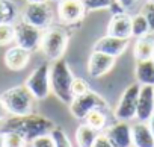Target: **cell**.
I'll return each instance as SVG.
<instances>
[{"label":"cell","mask_w":154,"mask_h":147,"mask_svg":"<svg viewBox=\"0 0 154 147\" xmlns=\"http://www.w3.org/2000/svg\"><path fill=\"white\" fill-rule=\"evenodd\" d=\"M54 129V123L39 114H26V115H11L0 123V132H15L21 135L27 142H32L38 136L48 135Z\"/></svg>","instance_id":"obj_1"},{"label":"cell","mask_w":154,"mask_h":147,"mask_svg":"<svg viewBox=\"0 0 154 147\" xmlns=\"http://www.w3.org/2000/svg\"><path fill=\"white\" fill-rule=\"evenodd\" d=\"M72 81L74 75L65 59H56L50 64V90L65 105L72 100Z\"/></svg>","instance_id":"obj_2"},{"label":"cell","mask_w":154,"mask_h":147,"mask_svg":"<svg viewBox=\"0 0 154 147\" xmlns=\"http://www.w3.org/2000/svg\"><path fill=\"white\" fill-rule=\"evenodd\" d=\"M0 99L9 115H26L33 112L35 97L26 85H17L3 91Z\"/></svg>","instance_id":"obj_3"},{"label":"cell","mask_w":154,"mask_h":147,"mask_svg":"<svg viewBox=\"0 0 154 147\" xmlns=\"http://www.w3.org/2000/svg\"><path fill=\"white\" fill-rule=\"evenodd\" d=\"M69 106V112L74 118L77 120H85V117L92 111V109H104L107 111L109 109V105L107 102L97 93L94 91H88L82 96H75L72 97L71 103L68 105Z\"/></svg>","instance_id":"obj_4"},{"label":"cell","mask_w":154,"mask_h":147,"mask_svg":"<svg viewBox=\"0 0 154 147\" xmlns=\"http://www.w3.org/2000/svg\"><path fill=\"white\" fill-rule=\"evenodd\" d=\"M66 44H68L66 32L60 27H51L42 34L39 47L44 52L45 58H48L50 61H56L60 59L62 55L65 53Z\"/></svg>","instance_id":"obj_5"},{"label":"cell","mask_w":154,"mask_h":147,"mask_svg":"<svg viewBox=\"0 0 154 147\" xmlns=\"http://www.w3.org/2000/svg\"><path fill=\"white\" fill-rule=\"evenodd\" d=\"M24 85L32 93L35 100L47 99L48 94L51 93V90H50V64L42 62L41 65H38L29 75Z\"/></svg>","instance_id":"obj_6"},{"label":"cell","mask_w":154,"mask_h":147,"mask_svg":"<svg viewBox=\"0 0 154 147\" xmlns=\"http://www.w3.org/2000/svg\"><path fill=\"white\" fill-rule=\"evenodd\" d=\"M139 90L140 85L131 84L128 85L124 93L121 94L118 105L115 108V118L119 121H130L133 118H136V108H137V97H139Z\"/></svg>","instance_id":"obj_7"},{"label":"cell","mask_w":154,"mask_h":147,"mask_svg":"<svg viewBox=\"0 0 154 147\" xmlns=\"http://www.w3.org/2000/svg\"><path fill=\"white\" fill-rule=\"evenodd\" d=\"M14 41L17 43V46L32 52L35 49L39 47L41 44V38H42V30L29 24L27 21L17 20L14 24Z\"/></svg>","instance_id":"obj_8"},{"label":"cell","mask_w":154,"mask_h":147,"mask_svg":"<svg viewBox=\"0 0 154 147\" xmlns=\"http://www.w3.org/2000/svg\"><path fill=\"white\" fill-rule=\"evenodd\" d=\"M21 18L27 21L29 24L44 30L48 29V26L53 21V9L47 2L44 3H27L23 9Z\"/></svg>","instance_id":"obj_9"},{"label":"cell","mask_w":154,"mask_h":147,"mask_svg":"<svg viewBox=\"0 0 154 147\" xmlns=\"http://www.w3.org/2000/svg\"><path fill=\"white\" fill-rule=\"evenodd\" d=\"M57 3V15L63 24H74L83 18L85 8L80 0H60Z\"/></svg>","instance_id":"obj_10"},{"label":"cell","mask_w":154,"mask_h":147,"mask_svg":"<svg viewBox=\"0 0 154 147\" xmlns=\"http://www.w3.org/2000/svg\"><path fill=\"white\" fill-rule=\"evenodd\" d=\"M128 44H130V38H116L112 35H104L94 44V50L116 59L119 55H122L127 50Z\"/></svg>","instance_id":"obj_11"},{"label":"cell","mask_w":154,"mask_h":147,"mask_svg":"<svg viewBox=\"0 0 154 147\" xmlns=\"http://www.w3.org/2000/svg\"><path fill=\"white\" fill-rule=\"evenodd\" d=\"M115 65V58L109 56V55H104L101 52H95L92 50L89 59H88V75L91 78H103L104 75H107V73L113 68Z\"/></svg>","instance_id":"obj_12"},{"label":"cell","mask_w":154,"mask_h":147,"mask_svg":"<svg viewBox=\"0 0 154 147\" xmlns=\"http://www.w3.org/2000/svg\"><path fill=\"white\" fill-rule=\"evenodd\" d=\"M154 114V87L151 85H140L139 97H137V108H136V118L137 121H148Z\"/></svg>","instance_id":"obj_13"},{"label":"cell","mask_w":154,"mask_h":147,"mask_svg":"<svg viewBox=\"0 0 154 147\" xmlns=\"http://www.w3.org/2000/svg\"><path fill=\"white\" fill-rule=\"evenodd\" d=\"M107 139L113 147H131V126L127 121H116L106 129Z\"/></svg>","instance_id":"obj_14"},{"label":"cell","mask_w":154,"mask_h":147,"mask_svg":"<svg viewBox=\"0 0 154 147\" xmlns=\"http://www.w3.org/2000/svg\"><path fill=\"white\" fill-rule=\"evenodd\" d=\"M107 35L116 38H131V17L125 12L112 15L107 24Z\"/></svg>","instance_id":"obj_15"},{"label":"cell","mask_w":154,"mask_h":147,"mask_svg":"<svg viewBox=\"0 0 154 147\" xmlns=\"http://www.w3.org/2000/svg\"><path fill=\"white\" fill-rule=\"evenodd\" d=\"M29 61H30V52L17 44L9 47L5 52V64L12 71H20V70L26 68Z\"/></svg>","instance_id":"obj_16"},{"label":"cell","mask_w":154,"mask_h":147,"mask_svg":"<svg viewBox=\"0 0 154 147\" xmlns=\"http://www.w3.org/2000/svg\"><path fill=\"white\" fill-rule=\"evenodd\" d=\"M131 145L133 147H154V135L145 121H137L131 126Z\"/></svg>","instance_id":"obj_17"},{"label":"cell","mask_w":154,"mask_h":147,"mask_svg":"<svg viewBox=\"0 0 154 147\" xmlns=\"http://www.w3.org/2000/svg\"><path fill=\"white\" fill-rule=\"evenodd\" d=\"M134 76L139 85H151L154 87V61H136L134 67Z\"/></svg>","instance_id":"obj_18"},{"label":"cell","mask_w":154,"mask_h":147,"mask_svg":"<svg viewBox=\"0 0 154 147\" xmlns=\"http://www.w3.org/2000/svg\"><path fill=\"white\" fill-rule=\"evenodd\" d=\"M133 55L136 61H145L154 58V38L151 37H142L137 38L133 47Z\"/></svg>","instance_id":"obj_19"},{"label":"cell","mask_w":154,"mask_h":147,"mask_svg":"<svg viewBox=\"0 0 154 147\" xmlns=\"http://www.w3.org/2000/svg\"><path fill=\"white\" fill-rule=\"evenodd\" d=\"M98 133H100L98 130H95L91 126H88L86 123H83L75 130V144L79 147H92Z\"/></svg>","instance_id":"obj_20"},{"label":"cell","mask_w":154,"mask_h":147,"mask_svg":"<svg viewBox=\"0 0 154 147\" xmlns=\"http://www.w3.org/2000/svg\"><path fill=\"white\" fill-rule=\"evenodd\" d=\"M20 17V11L12 0H0V24L9 23L14 24Z\"/></svg>","instance_id":"obj_21"},{"label":"cell","mask_w":154,"mask_h":147,"mask_svg":"<svg viewBox=\"0 0 154 147\" xmlns=\"http://www.w3.org/2000/svg\"><path fill=\"white\" fill-rule=\"evenodd\" d=\"M85 123L88 126H91L95 130H103L107 124V114L104 109H92L86 117H85Z\"/></svg>","instance_id":"obj_22"},{"label":"cell","mask_w":154,"mask_h":147,"mask_svg":"<svg viewBox=\"0 0 154 147\" xmlns=\"http://www.w3.org/2000/svg\"><path fill=\"white\" fill-rule=\"evenodd\" d=\"M149 34V26L143 14H136L131 17V37L134 38H142Z\"/></svg>","instance_id":"obj_23"},{"label":"cell","mask_w":154,"mask_h":147,"mask_svg":"<svg viewBox=\"0 0 154 147\" xmlns=\"http://www.w3.org/2000/svg\"><path fill=\"white\" fill-rule=\"evenodd\" d=\"M50 136H51V139H53L54 147H72V144H71L68 135H66L65 130L60 129V127H56V126H54V129L50 132Z\"/></svg>","instance_id":"obj_24"},{"label":"cell","mask_w":154,"mask_h":147,"mask_svg":"<svg viewBox=\"0 0 154 147\" xmlns=\"http://www.w3.org/2000/svg\"><path fill=\"white\" fill-rule=\"evenodd\" d=\"M85 11H98V9H106L110 8V5L116 0H80Z\"/></svg>","instance_id":"obj_25"},{"label":"cell","mask_w":154,"mask_h":147,"mask_svg":"<svg viewBox=\"0 0 154 147\" xmlns=\"http://www.w3.org/2000/svg\"><path fill=\"white\" fill-rule=\"evenodd\" d=\"M14 41V26L9 23L0 24V46H8Z\"/></svg>","instance_id":"obj_26"},{"label":"cell","mask_w":154,"mask_h":147,"mask_svg":"<svg viewBox=\"0 0 154 147\" xmlns=\"http://www.w3.org/2000/svg\"><path fill=\"white\" fill-rule=\"evenodd\" d=\"M3 135H5V147H26L27 144V141L15 132H6Z\"/></svg>","instance_id":"obj_27"},{"label":"cell","mask_w":154,"mask_h":147,"mask_svg":"<svg viewBox=\"0 0 154 147\" xmlns=\"http://www.w3.org/2000/svg\"><path fill=\"white\" fill-rule=\"evenodd\" d=\"M140 14H143V17L146 18L148 26H149V32H154V0H149V2H146L143 5Z\"/></svg>","instance_id":"obj_28"},{"label":"cell","mask_w":154,"mask_h":147,"mask_svg":"<svg viewBox=\"0 0 154 147\" xmlns=\"http://www.w3.org/2000/svg\"><path fill=\"white\" fill-rule=\"evenodd\" d=\"M72 96L75 97V96H82V94H85V93H88L91 88H89V84L85 81V79H82V78H74V81H72Z\"/></svg>","instance_id":"obj_29"},{"label":"cell","mask_w":154,"mask_h":147,"mask_svg":"<svg viewBox=\"0 0 154 147\" xmlns=\"http://www.w3.org/2000/svg\"><path fill=\"white\" fill-rule=\"evenodd\" d=\"M30 147H54V144L48 133V135H42V136H38L36 139H33L30 142Z\"/></svg>","instance_id":"obj_30"},{"label":"cell","mask_w":154,"mask_h":147,"mask_svg":"<svg viewBox=\"0 0 154 147\" xmlns=\"http://www.w3.org/2000/svg\"><path fill=\"white\" fill-rule=\"evenodd\" d=\"M92 147H113V145L110 144V141L107 139V136H106L104 133H98V136H97V139L94 141Z\"/></svg>","instance_id":"obj_31"},{"label":"cell","mask_w":154,"mask_h":147,"mask_svg":"<svg viewBox=\"0 0 154 147\" xmlns=\"http://www.w3.org/2000/svg\"><path fill=\"white\" fill-rule=\"evenodd\" d=\"M116 2H118L124 9H130V8L136 3V0H116Z\"/></svg>","instance_id":"obj_32"},{"label":"cell","mask_w":154,"mask_h":147,"mask_svg":"<svg viewBox=\"0 0 154 147\" xmlns=\"http://www.w3.org/2000/svg\"><path fill=\"white\" fill-rule=\"evenodd\" d=\"M6 117H8V111H6V108H5V105H3L2 99H0V123H2Z\"/></svg>","instance_id":"obj_33"},{"label":"cell","mask_w":154,"mask_h":147,"mask_svg":"<svg viewBox=\"0 0 154 147\" xmlns=\"http://www.w3.org/2000/svg\"><path fill=\"white\" fill-rule=\"evenodd\" d=\"M146 123H148V126H149V129H151V132H152V135H154V114L151 115V118H149Z\"/></svg>","instance_id":"obj_34"},{"label":"cell","mask_w":154,"mask_h":147,"mask_svg":"<svg viewBox=\"0 0 154 147\" xmlns=\"http://www.w3.org/2000/svg\"><path fill=\"white\" fill-rule=\"evenodd\" d=\"M0 147H5V135L0 132Z\"/></svg>","instance_id":"obj_35"},{"label":"cell","mask_w":154,"mask_h":147,"mask_svg":"<svg viewBox=\"0 0 154 147\" xmlns=\"http://www.w3.org/2000/svg\"><path fill=\"white\" fill-rule=\"evenodd\" d=\"M27 3H44V2H47V0H26Z\"/></svg>","instance_id":"obj_36"},{"label":"cell","mask_w":154,"mask_h":147,"mask_svg":"<svg viewBox=\"0 0 154 147\" xmlns=\"http://www.w3.org/2000/svg\"><path fill=\"white\" fill-rule=\"evenodd\" d=\"M50 2H60V0H50Z\"/></svg>","instance_id":"obj_37"},{"label":"cell","mask_w":154,"mask_h":147,"mask_svg":"<svg viewBox=\"0 0 154 147\" xmlns=\"http://www.w3.org/2000/svg\"><path fill=\"white\" fill-rule=\"evenodd\" d=\"M152 61H154V58H152Z\"/></svg>","instance_id":"obj_38"},{"label":"cell","mask_w":154,"mask_h":147,"mask_svg":"<svg viewBox=\"0 0 154 147\" xmlns=\"http://www.w3.org/2000/svg\"><path fill=\"white\" fill-rule=\"evenodd\" d=\"M131 147H133V145H131Z\"/></svg>","instance_id":"obj_39"}]
</instances>
